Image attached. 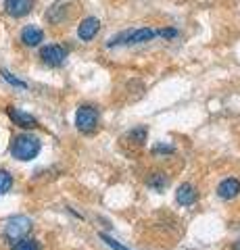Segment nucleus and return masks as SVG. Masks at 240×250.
<instances>
[{
    "label": "nucleus",
    "instance_id": "f257e3e1",
    "mask_svg": "<svg viewBox=\"0 0 240 250\" xmlns=\"http://www.w3.org/2000/svg\"><path fill=\"white\" fill-rule=\"evenodd\" d=\"M40 140L32 134H21L13 140V146H11V154L15 156L17 161H32L40 152Z\"/></svg>",
    "mask_w": 240,
    "mask_h": 250
},
{
    "label": "nucleus",
    "instance_id": "f03ea898",
    "mask_svg": "<svg viewBox=\"0 0 240 250\" xmlns=\"http://www.w3.org/2000/svg\"><path fill=\"white\" fill-rule=\"evenodd\" d=\"M153 38H157V29L151 27H138V29H130V31H121L113 38V40L107 42L109 48H115V46H136V44H144L151 42Z\"/></svg>",
    "mask_w": 240,
    "mask_h": 250
},
{
    "label": "nucleus",
    "instance_id": "7ed1b4c3",
    "mask_svg": "<svg viewBox=\"0 0 240 250\" xmlns=\"http://www.w3.org/2000/svg\"><path fill=\"white\" fill-rule=\"evenodd\" d=\"M29 231H32V219L25 215H15L4 223V238L13 242V244L17 240L25 238Z\"/></svg>",
    "mask_w": 240,
    "mask_h": 250
},
{
    "label": "nucleus",
    "instance_id": "20e7f679",
    "mask_svg": "<svg viewBox=\"0 0 240 250\" xmlns=\"http://www.w3.org/2000/svg\"><path fill=\"white\" fill-rule=\"evenodd\" d=\"M75 127L82 131V134H94L98 127V111L90 104H84L77 108L75 113Z\"/></svg>",
    "mask_w": 240,
    "mask_h": 250
},
{
    "label": "nucleus",
    "instance_id": "39448f33",
    "mask_svg": "<svg viewBox=\"0 0 240 250\" xmlns=\"http://www.w3.org/2000/svg\"><path fill=\"white\" fill-rule=\"evenodd\" d=\"M67 48L65 46H61V44H48V46H44V48L40 50V59L44 65H48V67H61L65 62L67 59Z\"/></svg>",
    "mask_w": 240,
    "mask_h": 250
},
{
    "label": "nucleus",
    "instance_id": "423d86ee",
    "mask_svg": "<svg viewBox=\"0 0 240 250\" xmlns=\"http://www.w3.org/2000/svg\"><path fill=\"white\" fill-rule=\"evenodd\" d=\"M34 9V0H4V11L15 19H21L29 15Z\"/></svg>",
    "mask_w": 240,
    "mask_h": 250
},
{
    "label": "nucleus",
    "instance_id": "0eeeda50",
    "mask_svg": "<svg viewBox=\"0 0 240 250\" xmlns=\"http://www.w3.org/2000/svg\"><path fill=\"white\" fill-rule=\"evenodd\" d=\"M98 31H100V21L96 17H86V19L80 23V25H77V36H80L82 42L94 40Z\"/></svg>",
    "mask_w": 240,
    "mask_h": 250
},
{
    "label": "nucleus",
    "instance_id": "6e6552de",
    "mask_svg": "<svg viewBox=\"0 0 240 250\" xmlns=\"http://www.w3.org/2000/svg\"><path fill=\"white\" fill-rule=\"evenodd\" d=\"M6 115L11 117V121L15 125H19V127H23V129H34V127H38V121H36L34 115L23 113V111H19V108H15V106H6Z\"/></svg>",
    "mask_w": 240,
    "mask_h": 250
},
{
    "label": "nucleus",
    "instance_id": "1a4fd4ad",
    "mask_svg": "<svg viewBox=\"0 0 240 250\" xmlns=\"http://www.w3.org/2000/svg\"><path fill=\"white\" fill-rule=\"evenodd\" d=\"M218 194H219V198H223V200L236 198L240 194V182H238V179H234V177L223 179V182L218 186Z\"/></svg>",
    "mask_w": 240,
    "mask_h": 250
},
{
    "label": "nucleus",
    "instance_id": "9d476101",
    "mask_svg": "<svg viewBox=\"0 0 240 250\" xmlns=\"http://www.w3.org/2000/svg\"><path fill=\"white\" fill-rule=\"evenodd\" d=\"M44 40V31L36 25H25L21 29V42L25 46H38Z\"/></svg>",
    "mask_w": 240,
    "mask_h": 250
},
{
    "label": "nucleus",
    "instance_id": "9b49d317",
    "mask_svg": "<svg viewBox=\"0 0 240 250\" xmlns=\"http://www.w3.org/2000/svg\"><path fill=\"white\" fill-rule=\"evenodd\" d=\"M175 200H177V205H182V207L192 205V202L196 200L195 186H192V184H182L180 188H177V192H175Z\"/></svg>",
    "mask_w": 240,
    "mask_h": 250
},
{
    "label": "nucleus",
    "instance_id": "f8f14e48",
    "mask_svg": "<svg viewBox=\"0 0 240 250\" xmlns=\"http://www.w3.org/2000/svg\"><path fill=\"white\" fill-rule=\"evenodd\" d=\"M46 19H48L50 23H61V21H65L67 19V4H52L48 13H46Z\"/></svg>",
    "mask_w": 240,
    "mask_h": 250
},
{
    "label": "nucleus",
    "instance_id": "ddd939ff",
    "mask_svg": "<svg viewBox=\"0 0 240 250\" xmlns=\"http://www.w3.org/2000/svg\"><path fill=\"white\" fill-rule=\"evenodd\" d=\"M11 250H40V244L36 240H27V238H21L13 244Z\"/></svg>",
    "mask_w": 240,
    "mask_h": 250
},
{
    "label": "nucleus",
    "instance_id": "4468645a",
    "mask_svg": "<svg viewBox=\"0 0 240 250\" xmlns=\"http://www.w3.org/2000/svg\"><path fill=\"white\" fill-rule=\"evenodd\" d=\"M0 75H2V80H4V82H9L11 85H15V88H23V90L27 88V83H25V82L19 80V77H15L11 71H6V69H2V71H0Z\"/></svg>",
    "mask_w": 240,
    "mask_h": 250
},
{
    "label": "nucleus",
    "instance_id": "2eb2a0df",
    "mask_svg": "<svg viewBox=\"0 0 240 250\" xmlns=\"http://www.w3.org/2000/svg\"><path fill=\"white\" fill-rule=\"evenodd\" d=\"M11 186H13V177H11V173H9V171H2V169H0V196L9 192V190H11Z\"/></svg>",
    "mask_w": 240,
    "mask_h": 250
},
{
    "label": "nucleus",
    "instance_id": "dca6fc26",
    "mask_svg": "<svg viewBox=\"0 0 240 250\" xmlns=\"http://www.w3.org/2000/svg\"><path fill=\"white\" fill-rule=\"evenodd\" d=\"M100 238H103V240L107 242V246L113 248V250H130V248H126V246H121L117 240H113L111 236H107V233H100Z\"/></svg>",
    "mask_w": 240,
    "mask_h": 250
},
{
    "label": "nucleus",
    "instance_id": "f3484780",
    "mask_svg": "<svg viewBox=\"0 0 240 250\" xmlns=\"http://www.w3.org/2000/svg\"><path fill=\"white\" fill-rule=\"evenodd\" d=\"M149 186L151 188H154V190H161V188H165L167 186V179L165 177H157V179H149Z\"/></svg>",
    "mask_w": 240,
    "mask_h": 250
},
{
    "label": "nucleus",
    "instance_id": "a211bd4d",
    "mask_svg": "<svg viewBox=\"0 0 240 250\" xmlns=\"http://www.w3.org/2000/svg\"><path fill=\"white\" fill-rule=\"evenodd\" d=\"M153 152H154V154H159V152H161V154H172V152H174V146L157 144V146H154V148H153Z\"/></svg>",
    "mask_w": 240,
    "mask_h": 250
},
{
    "label": "nucleus",
    "instance_id": "6ab92c4d",
    "mask_svg": "<svg viewBox=\"0 0 240 250\" xmlns=\"http://www.w3.org/2000/svg\"><path fill=\"white\" fill-rule=\"evenodd\" d=\"M157 36H161V38H175L177 31L175 29H157Z\"/></svg>",
    "mask_w": 240,
    "mask_h": 250
},
{
    "label": "nucleus",
    "instance_id": "aec40b11",
    "mask_svg": "<svg viewBox=\"0 0 240 250\" xmlns=\"http://www.w3.org/2000/svg\"><path fill=\"white\" fill-rule=\"evenodd\" d=\"M234 250H240V240H238L236 244H234Z\"/></svg>",
    "mask_w": 240,
    "mask_h": 250
}]
</instances>
